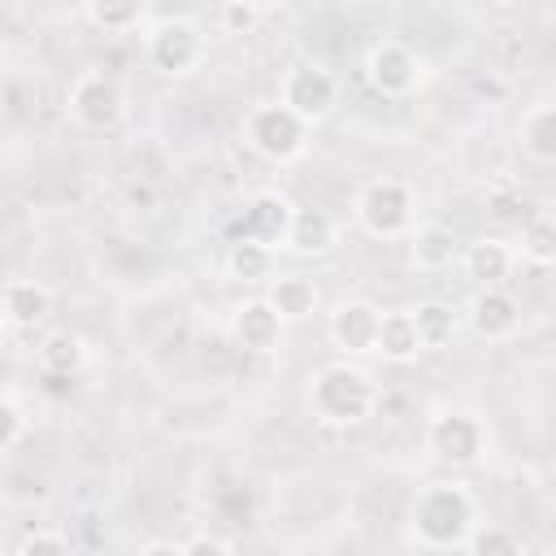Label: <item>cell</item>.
<instances>
[{
	"mask_svg": "<svg viewBox=\"0 0 556 556\" xmlns=\"http://www.w3.org/2000/svg\"><path fill=\"white\" fill-rule=\"evenodd\" d=\"M308 408L326 426H361L378 408V382L352 361L321 365L308 378Z\"/></svg>",
	"mask_w": 556,
	"mask_h": 556,
	"instance_id": "cell-1",
	"label": "cell"
},
{
	"mask_svg": "<svg viewBox=\"0 0 556 556\" xmlns=\"http://www.w3.org/2000/svg\"><path fill=\"white\" fill-rule=\"evenodd\" d=\"M473 530V495L460 482H434L413 504V539L421 547H465Z\"/></svg>",
	"mask_w": 556,
	"mask_h": 556,
	"instance_id": "cell-2",
	"label": "cell"
},
{
	"mask_svg": "<svg viewBox=\"0 0 556 556\" xmlns=\"http://www.w3.org/2000/svg\"><path fill=\"white\" fill-rule=\"evenodd\" d=\"M243 139H248V148H252L256 156H265V161H274V165H287V161H295V156L304 152V143H308V122H304L291 104H282V100L256 104V109H248V117H243Z\"/></svg>",
	"mask_w": 556,
	"mask_h": 556,
	"instance_id": "cell-3",
	"label": "cell"
},
{
	"mask_svg": "<svg viewBox=\"0 0 556 556\" xmlns=\"http://www.w3.org/2000/svg\"><path fill=\"white\" fill-rule=\"evenodd\" d=\"M413 191L400 178H369L356 191V222L374 239H400L413 226Z\"/></svg>",
	"mask_w": 556,
	"mask_h": 556,
	"instance_id": "cell-4",
	"label": "cell"
},
{
	"mask_svg": "<svg viewBox=\"0 0 556 556\" xmlns=\"http://www.w3.org/2000/svg\"><path fill=\"white\" fill-rule=\"evenodd\" d=\"M426 447H430L443 465L469 469V465H478L482 452H486V426H482L473 413H460V408L439 413V417L430 421V430H426Z\"/></svg>",
	"mask_w": 556,
	"mask_h": 556,
	"instance_id": "cell-5",
	"label": "cell"
},
{
	"mask_svg": "<svg viewBox=\"0 0 556 556\" xmlns=\"http://www.w3.org/2000/svg\"><path fill=\"white\" fill-rule=\"evenodd\" d=\"M278 100L291 104V109L313 126V122L330 117V109L339 104V83H334V74H330L326 65H317V61H300V65H291V70L282 74V91H278Z\"/></svg>",
	"mask_w": 556,
	"mask_h": 556,
	"instance_id": "cell-6",
	"label": "cell"
},
{
	"mask_svg": "<svg viewBox=\"0 0 556 556\" xmlns=\"http://www.w3.org/2000/svg\"><path fill=\"white\" fill-rule=\"evenodd\" d=\"M70 113H74V122L87 126V130H113V126L122 122V113H126V96H122V87H117L109 74L87 70V74L74 78V87H70Z\"/></svg>",
	"mask_w": 556,
	"mask_h": 556,
	"instance_id": "cell-7",
	"label": "cell"
},
{
	"mask_svg": "<svg viewBox=\"0 0 556 556\" xmlns=\"http://www.w3.org/2000/svg\"><path fill=\"white\" fill-rule=\"evenodd\" d=\"M421 56L408 48V43H400V39H382V43H374L369 48V56H365V78H369V87L378 91V96H391V100H400V96H408L417 83H421Z\"/></svg>",
	"mask_w": 556,
	"mask_h": 556,
	"instance_id": "cell-8",
	"label": "cell"
},
{
	"mask_svg": "<svg viewBox=\"0 0 556 556\" xmlns=\"http://www.w3.org/2000/svg\"><path fill=\"white\" fill-rule=\"evenodd\" d=\"M204 56V39L191 22L174 17V22H161L152 35H148V65L156 74H187L195 70Z\"/></svg>",
	"mask_w": 556,
	"mask_h": 556,
	"instance_id": "cell-9",
	"label": "cell"
},
{
	"mask_svg": "<svg viewBox=\"0 0 556 556\" xmlns=\"http://www.w3.org/2000/svg\"><path fill=\"white\" fill-rule=\"evenodd\" d=\"M278 334H282V313L274 308L269 295L243 300V304L235 308V317H230V339H235V348H243V352L265 356V352L278 348Z\"/></svg>",
	"mask_w": 556,
	"mask_h": 556,
	"instance_id": "cell-10",
	"label": "cell"
},
{
	"mask_svg": "<svg viewBox=\"0 0 556 556\" xmlns=\"http://www.w3.org/2000/svg\"><path fill=\"white\" fill-rule=\"evenodd\" d=\"M291 217H295V204H291L287 195L261 191V195L248 200L243 222H239V235H243V239H256V243H269V248H287Z\"/></svg>",
	"mask_w": 556,
	"mask_h": 556,
	"instance_id": "cell-11",
	"label": "cell"
},
{
	"mask_svg": "<svg viewBox=\"0 0 556 556\" xmlns=\"http://www.w3.org/2000/svg\"><path fill=\"white\" fill-rule=\"evenodd\" d=\"M378 321L382 313L369 300H348L330 313V343L348 356H365L378 348Z\"/></svg>",
	"mask_w": 556,
	"mask_h": 556,
	"instance_id": "cell-12",
	"label": "cell"
},
{
	"mask_svg": "<svg viewBox=\"0 0 556 556\" xmlns=\"http://www.w3.org/2000/svg\"><path fill=\"white\" fill-rule=\"evenodd\" d=\"M469 326L486 339V343H504L521 330V304L504 291V287H482L469 304Z\"/></svg>",
	"mask_w": 556,
	"mask_h": 556,
	"instance_id": "cell-13",
	"label": "cell"
},
{
	"mask_svg": "<svg viewBox=\"0 0 556 556\" xmlns=\"http://www.w3.org/2000/svg\"><path fill=\"white\" fill-rule=\"evenodd\" d=\"M374 352L382 361H391V365H408V361H417L426 352V343L417 334V321H413V308L382 313V321H378V348Z\"/></svg>",
	"mask_w": 556,
	"mask_h": 556,
	"instance_id": "cell-14",
	"label": "cell"
},
{
	"mask_svg": "<svg viewBox=\"0 0 556 556\" xmlns=\"http://www.w3.org/2000/svg\"><path fill=\"white\" fill-rule=\"evenodd\" d=\"M513 265H517V248L495 235H482L465 248V274L478 278L482 287H500L513 274Z\"/></svg>",
	"mask_w": 556,
	"mask_h": 556,
	"instance_id": "cell-15",
	"label": "cell"
},
{
	"mask_svg": "<svg viewBox=\"0 0 556 556\" xmlns=\"http://www.w3.org/2000/svg\"><path fill=\"white\" fill-rule=\"evenodd\" d=\"M4 321L13 330H26V326H39L48 313H52V291L35 278H13L4 282Z\"/></svg>",
	"mask_w": 556,
	"mask_h": 556,
	"instance_id": "cell-16",
	"label": "cell"
},
{
	"mask_svg": "<svg viewBox=\"0 0 556 556\" xmlns=\"http://www.w3.org/2000/svg\"><path fill=\"white\" fill-rule=\"evenodd\" d=\"M330 243H334V217L326 208H295L287 248L300 256H317V252H330Z\"/></svg>",
	"mask_w": 556,
	"mask_h": 556,
	"instance_id": "cell-17",
	"label": "cell"
},
{
	"mask_svg": "<svg viewBox=\"0 0 556 556\" xmlns=\"http://www.w3.org/2000/svg\"><path fill=\"white\" fill-rule=\"evenodd\" d=\"M269 300L282 313V321H300L317 308V282L308 274H282V278H274Z\"/></svg>",
	"mask_w": 556,
	"mask_h": 556,
	"instance_id": "cell-18",
	"label": "cell"
},
{
	"mask_svg": "<svg viewBox=\"0 0 556 556\" xmlns=\"http://www.w3.org/2000/svg\"><path fill=\"white\" fill-rule=\"evenodd\" d=\"M274 269V248L269 243H256V239H235L230 252H226V274L235 282H265Z\"/></svg>",
	"mask_w": 556,
	"mask_h": 556,
	"instance_id": "cell-19",
	"label": "cell"
},
{
	"mask_svg": "<svg viewBox=\"0 0 556 556\" xmlns=\"http://www.w3.org/2000/svg\"><path fill=\"white\" fill-rule=\"evenodd\" d=\"M517 135H521L526 156L552 165V161H556V104H539V109H530V113L521 117V130H517Z\"/></svg>",
	"mask_w": 556,
	"mask_h": 556,
	"instance_id": "cell-20",
	"label": "cell"
},
{
	"mask_svg": "<svg viewBox=\"0 0 556 556\" xmlns=\"http://www.w3.org/2000/svg\"><path fill=\"white\" fill-rule=\"evenodd\" d=\"M452 256H456V235L447 226H439V222L417 226V235H413V265L417 269H430V274L447 269Z\"/></svg>",
	"mask_w": 556,
	"mask_h": 556,
	"instance_id": "cell-21",
	"label": "cell"
},
{
	"mask_svg": "<svg viewBox=\"0 0 556 556\" xmlns=\"http://www.w3.org/2000/svg\"><path fill=\"white\" fill-rule=\"evenodd\" d=\"M83 361H87V348L74 330H52L39 343V369H48V374H70L74 378L83 369Z\"/></svg>",
	"mask_w": 556,
	"mask_h": 556,
	"instance_id": "cell-22",
	"label": "cell"
},
{
	"mask_svg": "<svg viewBox=\"0 0 556 556\" xmlns=\"http://www.w3.org/2000/svg\"><path fill=\"white\" fill-rule=\"evenodd\" d=\"M413 321H417V334H421L426 352H430V348H447L452 334H456V313H452V304H443V300H421V304L413 308Z\"/></svg>",
	"mask_w": 556,
	"mask_h": 556,
	"instance_id": "cell-23",
	"label": "cell"
},
{
	"mask_svg": "<svg viewBox=\"0 0 556 556\" xmlns=\"http://www.w3.org/2000/svg\"><path fill=\"white\" fill-rule=\"evenodd\" d=\"M517 256H526L530 265H556V217L552 213H539L521 226Z\"/></svg>",
	"mask_w": 556,
	"mask_h": 556,
	"instance_id": "cell-24",
	"label": "cell"
},
{
	"mask_svg": "<svg viewBox=\"0 0 556 556\" xmlns=\"http://www.w3.org/2000/svg\"><path fill=\"white\" fill-rule=\"evenodd\" d=\"M87 17H91V26H100L104 35H126V30L139 26L143 0H87Z\"/></svg>",
	"mask_w": 556,
	"mask_h": 556,
	"instance_id": "cell-25",
	"label": "cell"
},
{
	"mask_svg": "<svg viewBox=\"0 0 556 556\" xmlns=\"http://www.w3.org/2000/svg\"><path fill=\"white\" fill-rule=\"evenodd\" d=\"M465 547L478 552V556H513L521 547V539L508 534V530H500V526H486V530H469Z\"/></svg>",
	"mask_w": 556,
	"mask_h": 556,
	"instance_id": "cell-26",
	"label": "cell"
},
{
	"mask_svg": "<svg viewBox=\"0 0 556 556\" xmlns=\"http://www.w3.org/2000/svg\"><path fill=\"white\" fill-rule=\"evenodd\" d=\"M22 434H26V413H22L17 395L4 391V400H0V447H4V452H17Z\"/></svg>",
	"mask_w": 556,
	"mask_h": 556,
	"instance_id": "cell-27",
	"label": "cell"
},
{
	"mask_svg": "<svg viewBox=\"0 0 556 556\" xmlns=\"http://www.w3.org/2000/svg\"><path fill=\"white\" fill-rule=\"evenodd\" d=\"M56 552H70V534H56V530H26L13 547V556H56Z\"/></svg>",
	"mask_w": 556,
	"mask_h": 556,
	"instance_id": "cell-28",
	"label": "cell"
},
{
	"mask_svg": "<svg viewBox=\"0 0 556 556\" xmlns=\"http://www.w3.org/2000/svg\"><path fill=\"white\" fill-rule=\"evenodd\" d=\"M252 22H256L252 4H243V0H226L222 4V30L226 35H243V30H252Z\"/></svg>",
	"mask_w": 556,
	"mask_h": 556,
	"instance_id": "cell-29",
	"label": "cell"
},
{
	"mask_svg": "<svg viewBox=\"0 0 556 556\" xmlns=\"http://www.w3.org/2000/svg\"><path fill=\"white\" fill-rule=\"evenodd\" d=\"M204 552H208V556H226V552H230V543H226V539H217V534H195V539H187V543H182V556H204Z\"/></svg>",
	"mask_w": 556,
	"mask_h": 556,
	"instance_id": "cell-30",
	"label": "cell"
},
{
	"mask_svg": "<svg viewBox=\"0 0 556 556\" xmlns=\"http://www.w3.org/2000/svg\"><path fill=\"white\" fill-rule=\"evenodd\" d=\"M139 552H148V556H152V552H174V556H178V552H182V543H174V539H152V543H143Z\"/></svg>",
	"mask_w": 556,
	"mask_h": 556,
	"instance_id": "cell-31",
	"label": "cell"
},
{
	"mask_svg": "<svg viewBox=\"0 0 556 556\" xmlns=\"http://www.w3.org/2000/svg\"><path fill=\"white\" fill-rule=\"evenodd\" d=\"M243 4H252V9H256V13H265V9H278V4H282V0H243Z\"/></svg>",
	"mask_w": 556,
	"mask_h": 556,
	"instance_id": "cell-32",
	"label": "cell"
},
{
	"mask_svg": "<svg viewBox=\"0 0 556 556\" xmlns=\"http://www.w3.org/2000/svg\"><path fill=\"white\" fill-rule=\"evenodd\" d=\"M491 4H513V0H491Z\"/></svg>",
	"mask_w": 556,
	"mask_h": 556,
	"instance_id": "cell-33",
	"label": "cell"
}]
</instances>
